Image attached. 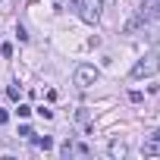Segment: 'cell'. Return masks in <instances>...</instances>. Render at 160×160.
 Returning a JSON list of instances; mask_svg holds the SVG:
<instances>
[{"label":"cell","mask_w":160,"mask_h":160,"mask_svg":"<svg viewBox=\"0 0 160 160\" xmlns=\"http://www.w3.org/2000/svg\"><path fill=\"white\" fill-rule=\"evenodd\" d=\"M157 69H160V50H151V53H144V57L135 63L132 78H148V75H154Z\"/></svg>","instance_id":"1"},{"label":"cell","mask_w":160,"mask_h":160,"mask_svg":"<svg viewBox=\"0 0 160 160\" xmlns=\"http://www.w3.org/2000/svg\"><path fill=\"white\" fill-rule=\"evenodd\" d=\"M98 78H101V72H98L94 66H88V63H82V66L75 69V85L82 88V91H85V88H91Z\"/></svg>","instance_id":"2"},{"label":"cell","mask_w":160,"mask_h":160,"mask_svg":"<svg viewBox=\"0 0 160 160\" xmlns=\"http://www.w3.org/2000/svg\"><path fill=\"white\" fill-rule=\"evenodd\" d=\"M75 10L82 13L85 22H98V16H101V0H78Z\"/></svg>","instance_id":"3"},{"label":"cell","mask_w":160,"mask_h":160,"mask_svg":"<svg viewBox=\"0 0 160 160\" xmlns=\"http://www.w3.org/2000/svg\"><path fill=\"white\" fill-rule=\"evenodd\" d=\"M141 154H144V157H160V132H154L151 138H144Z\"/></svg>","instance_id":"4"},{"label":"cell","mask_w":160,"mask_h":160,"mask_svg":"<svg viewBox=\"0 0 160 160\" xmlns=\"http://www.w3.org/2000/svg\"><path fill=\"white\" fill-rule=\"evenodd\" d=\"M126 154H129V148L122 141H110V157H126Z\"/></svg>","instance_id":"5"},{"label":"cell","mask_w":160,"mask_h":160,"mask_svg":"<svg viewBox=\"0 0 160 160\" xmlns=\"http://www.w3.org/2000/svg\"><path fill=\"white\" fill-rule=\"evenodd\" d=\"M72 151H75V157H88V154H91V148L82 144V141H72Z\"/></svg>","instance_id":"6"},{"label":"cell","mask_w":160,"mask_h":160,"mask_svg":"<svg viewBox=\"0 0 160 160\" xmlns=\"http://www.w3.org/2000/svg\"><path fill=\"white\" fill-rule=\"evenodd\" d=\"M35 141H38V148H41V151H50V148H53V138H50V135H38Z\"/></svg>","instance_id":"7"},{"label":"cell","mask_w":160,"mask_h":160,"mask_svg":"<svg viewBox=\"0 0 160 160\" xmlns=\"http://www.w3.org/2000/svg\"><path fill=\"white\" fill-rule=\"evenodd\" d=\"M0 57H7V60L13 57V44H10V41H3V44H0Z\"/></svg>","instance_id":"8"},{"label":"cell","mask_w":160,"mask_h":160,"mask_svg":"<svg viewBox=\"0 0 160 160\" xmlns=\"http://www.w3.org/2000/svg\"><path fill=\"white\" fill-rule=\"evenodd\" d=\"M7 98L10 101H19V85H7Z\"/></svg>","instance_id":"9"},{"label":"cell","mask_w":160,"mask_h":160,"mask_svg":"<svg viewBox=\"0 0 160 160\" xmlns=\"http://www.w3.org/2000/svg\"><path fill=\"white\" fill-rule=\"evenodd\" d=\"M60 154H63V157H75V151H72V141H66V144L60 148Z\"/></svg>","instance_id":"10"},{"label":"cell","mask_w":160,"mask_h":160,"mask_svg":"<svg viewBox=\"0 0 160 160\" xmlns=\"http://www.w3.org/2000/svg\"><path fill=\"white\" fill-rule=\"evenodd\" d=\"M16 113H19V116H22V119H25V116H28V113H32V107H28V104H19V107H16Z\"/></svg>","instance_id":"11"},{"label":"cell","mask_w":160,"mask_h":160,"mask_svg":"<svg viewBox=\"0 0 160 160\" xmlns=\"http://www.w3.org/2000/svg\"><path fill=\"white\" fill-rule=\"evenodd\" d=\"M141 98H144L141 91H129V101H132V104H141Z\"/></svg>","instance_id":"12"},{"label":"cell","mask_w":160,"mask_h":160,"mask_svg":"<svg viewBox=\"0 0 160 160\" xmlns=\"http://www.w3.org/2000/svg\"><path fill=\"white\" fill-rule=\"evenodd\" d=\"M38 113H41L44 119H53V110H47V107H38Z\"/></svg>","instance_id":"13"},{"label":"cell","mask_w":160,"mask_h":160,"mask_svg":"<svg viewBox=\"0 0 160 160\" xmlns=\"http://www.w3.org/2000/svg\"><path fill=\"white\" fill-rule=\"evenodd\" d=\"M7 122H10V113H7V110H0V126H7Z\"/></svg>","instance_id":"14"},{"label":"cell","mask_w":160,"mask_h":160,"mask_svg":"<svg viewBox=\"0 0 160 160\" xmlns=\"http://www.w3.org/2000/svg\"><path fill=\"white\" fill-rule=\"evenodd\" d=\"M101 3H116V0H101Z\"/></svg>","instance_id":"15"}]
</instances>
